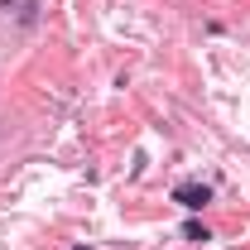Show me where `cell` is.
<instances>
[{
  "mask_svg": "<svg viewBox=\"0 0 250 250\" xmlns=\"http://www.w3.org/2000/svg\"><path fill=\"white\" fill-rule=\"evenodd\" d=\"M15 5H20V24L34 29V24H39V0H15Z\"/></svg>",
  "mask_w": 250,
  "mask_h": 250,
  "instance_id": "7a4b0ae2",
  "label": "cell"
},
{
  "mask_svg": "<svg viewBox=\"0 0 250 250\" xmlns=\"http://www.w3.org/2000/svg\"><path fill=\"white\" fill-rule=\"evenodd\" d=\"M72 250H92V246H72Z\"/></svg>",
  "mask_w": 250,
  "mask_h": 250,
  "instance_id": "277c9868",
  "label": "cell"
},
{
  "mask_svg": "<svg viewBox=\"0 0 250 250\" xmlns=\"http://www.w3.org/2000/svg\"><path fill=\"white\" fill-rule=\"evenodd\" d=\"M183 241H197V246H202V241H212V231H207L202 221H188V226H183Z\"/></svg>",
  "mask_w": 250,
  "mask_h": 250,
  "instance_id": "3957f363",
  "label": "cell"
},
{
  "mask_svg": "<svg viewBox=\"0 0 250 250\" xmlns=\"http://www.w3.org/2000/svg\"><path fill=\"white\" fill-rule=\"evenodd\" d=\"M173 202H183L188 212H202V207L212 202V188L207 183H178L173 188Z\"/></svg>",
  "mask_w": 250,
  "mask_h": 250,
  "instance_id": "6da1fadb",
  "label": "cell"
}]
</instances>
